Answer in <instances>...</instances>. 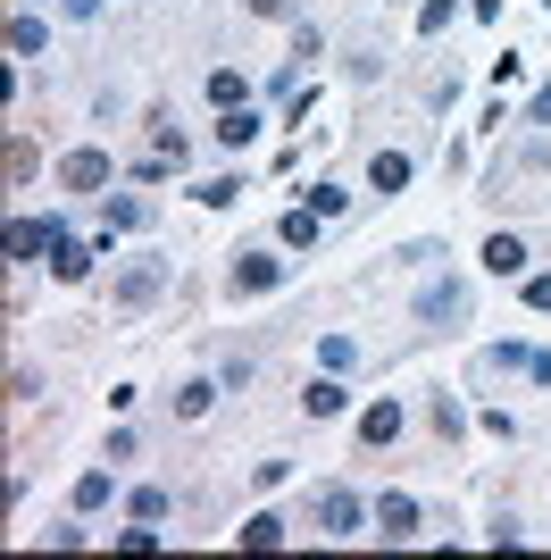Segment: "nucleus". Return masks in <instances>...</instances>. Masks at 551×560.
<instances>
[{"label":"nucleus","instance_id":"1","mask_svg":"<svg viewBox=\"0 0 551 560\" xmlns=\"http://www.w3.org/2000/svg\"><path fill=\"white\" fill-rule=\"evenodd\" d=\"M360 527H367V502H360V493H343V486H335V493H326V502H318V536L351 544V536H360Z\"/></svg>","mask_w":551,"mask_h":560},{"label":"nucleus","instance_id":"2","mask_svg":"<svg viewBox=\"0 0 551 560\" xmlns=\"http://www.w3.org/2000/svg\"><path fill=\"white\" fill-rule=\"evenodd\" d=\"M59 234H68V218H17V226H9V259H34V252H50Z\"/></svg>","mask_w":551,"mask_h":560},{"label":"nucleus","instance_id":"3","mask_svg":"<svg viewBox=\"0 0 551 560\" xmlns=\"http://www.w3.org/2000/svg\"><path fill=\"white\" fill-rule=\"evenodd\" d=\"M59 185L68 192H101L109 185V151H68V160H59Z\"/></svg>","mask_w":551,"mask_h":560},{"label":"nucleus","instance_id":"4","mask_svg":"<svg viewBox=\"0 0 551 560\" xmlns=\"http://www.w3.org/2000/svg\"><path fill=\"white\" fill-rule=\"evenodd\" d=\"M160 284H167V259H142V268H126V277H117V302L142 310V302H160Z\"/></svg>","mask_w":551,"mask_h":560},{"label":"nucleus","instance_id":"5","mask_svg":"<svg viewBox=\"0 0 551 560\" xmlns=\"http://www.w3.org/2000/svg\"><path fill=\"white\" fill-rule=\"evenodd\" d=\"M418 318H426V327H443V318H468V284H426V293H418Z\"/></svg>","mask_w":551,"mask_h":560},{"label":"nucleus","instance_id":"6","mask_svg":"<svg viewBox=\"0 0 551 560\" xmlns=\"http://www.w3.org/2000/svg\"><path fill=\"white\" fill-rule=\"evenodd\" d=\"M376 536H385V544L418 536V502H410V493H376Z\"/></svg>","mask_w":551,"mask_h":560},{"label":"nucleus","instance_id":"7","mask_svg":"<svg viewBox=\"0 0 551 560\" xmlns=\"http://www.w3.org/2000/svg\"><path fill=\"white\" fill-rule=\"evenodd\" d=\"M276 284H284V259H268V252L234 259V293H276Z\"/></svg>","mask_w":551,"mask_h":560},{"label":"nucleus","instance_id":"8","mask_svg":"<svg viewBox=\"0 0 551 560\" xmlns=\"http://www.w3.org/2000/svg\"><path fill=\"white\" fill-rule=\"evenodd\" d=\"M392 435H401V401H367L360 410V444L376 452V444H392Z\"/></svg>","mask_w":551,"mask_h":560},{"label":"nucleus","instance_id":"9","mask_svg":"<svg viewBox=\"0 0 551 560\" xmlns=\"http://www.w3.org/2000/svg\"><path fill=\"white\" fill-rule=\"evenodd\" d=\"M343 401H351V394H343V369H326L318 385H309V394H301V410H309V419H335V410H343Z\"/></svg>","mask_w":551,"mask_h":560},{"label":"nucleus","instance_id":"10","mask_svg":"<svg viewBox=\"0 0 551 560\" xmlns=\"http://www.w3.org/2000/svg\"><path fill=\"white\" fill-rule=\"evenodd\" d=\"M92 259H101V252H84L75 234H59V243H50V277H59V284H75V277L92 268Z\"/></svg>","mask_w":551,"mask_h":560},{"label":"nucleus","instance_id":"11","mask_svg":"<svg viewBox=\"0 0 551 560\" xmlns=\"http://www.w3.org/2000/svg\"><path fill=\"white\" fill-rule=\"evenodd\" d=\"M251 135H259V109H251V101H243V109H218V142H226V151H243Z\"/></svg>","mask_w":551,"mask_h":560},{"label":"nucleus","instance_id":"12","mask_svg":"<svg viewBox=\"0 0 551 560\" xmlns=\"http://www.w3.org/2000/svg\"><path fill=\"white\" fill-rule=\"evenodd\" d=\"M484 268H493V277H518V268H527V243H518V234H493V243H484Z\"/></svg>","mask_w":551,"mask_h":560},{"label":"nucleus","instance_id":"13","mask_svg":"<svg viewBox=\"0 0 551 560\" xmlns=\"http://www.w3.org/2000/svg\"><path fill=\"white\" fill-rule=\"evenodd\" d=\"M367 185H376V192H401V185H410V160H401V151H376Z\"/></svg>","mask_w":551,"mask_h":560},{"label":"nucleus","instance_id":"14","mask_svg":"<svg viewBox=\"0 0 551 560\" xmlns=\"http://www.w3.org/2000/svg\"><path fill=\"white\" fill-rule=\"evenodd\" d=\"M318 226H326L318 210H293L284 218V243H293V252H318Z\"/></svg>","mask_w":551,"mask_h":560},{"label":"nucleus","instance_id":"15","mask_svg":"<svg viewBox=\"0 0 551 560\" xmlns=\"http://www.w3.org/2000/svg\"><path fill=\"white\" fill-rule=\"evenodd\" d=\"M209 401H218V385H209V376H192V385H176V419H201Z\"/></svg>","mask_w":551,"mask_h":560},{"label":"nucleus","instance_id":"16","mask_svg":"<svg viewBox=\"0 0 551 560\" xmlns=\"http://www.w3.org/2000/svg\"><path fill=\"white\" fill-rule=\"evenodd\" d=\"M243 544H251V552H268V544H284V518H276V511L243 518Z\"/></svg>","mask_w":551,"mask_h":560},{"label":"nucleus","instance_id":"17","mask_svg":"<svg viewBox=\"0 0 551 560\" xmlns=\"http://www.w3.org/2000/svg\"><path fill=\"white\" fill-rule=\"evenodd\" d=\"M101 502H109V468H84L75 477V511H101Z\"/></svg>","mask_w":551,"mask_h":560},{"label":"nucleus","instance_id":"18","mask_svg":"<svg viewBox=\"0 0 551 560\" xmlns=\"http://www.w3.org/2000/svg\"><path fill=\"white\" fill-rule=\"evenodd\" d=\"M209 101H218V109H243V75L218 68V75H209Z\"/></svg>","mask_w":551,"mask_h":560},{"label":"nucleus","instance_id":"19","mask_svg":"<svg viewBox=\"0 0 551 560\" xmlns=\"http://www.w3.org/2000/svg\"><path fill=\"white\" fill-rule=\"evenodd\" d=\"M9 50H17V59H34V50H43V18H17V25H9Z\"/></svg>","mask_w":551,"mask_h":560},{"label":"nucleus","instance_id":"20","mask_svg":"<svg viewBox=\"0 0 551 560\" xmlns=\"http://www.w3.org/2000/svg\"><path fill=\"white\" fill-rule=\"evenodd\" d=\"M109 226H151V201H134V192H126V201H109Z\"/></svg>","mask_w":551,"mask_h":560},{"label":"nucleus","instance_id":"21","mask_svg":"<svg viewBox=\"0 0 551 560\" xmlns=\"http://www.w3.org/2000/svg\"><path fill=\"white\" fill-rule=\"evenodd\" d=\"M318 360H326V369H351V360H360V343H351V335H326Z\"/></svg>","mask_w":551,"mask_h":560},{"label":"nucleus","instance_id":"22","mask_svg":"<svg viewBox=\"0 0 551 560\" xmlns=\"http://www.w3.org/2000/svg\"><path fill=\"white\" fill-rule=\"evenodd\" d=\"M343 201H351L343 185H318V192H309V210H318V218H343Z\"/></svg>","mask_w":551,"mask_h":560},{"label":"nucleus","instance_id":"23","mask_svg":"<svg viewBox=\"0 0 551 560\" xmlns=\"http://www.w3.org/2000/svg\"><path fill=\"white\" fill-rule=\"evenodd\" d=\"M134 518H151V527H160V518H167V493H160V486H142V493H134Z\"/></svg>","mask_w":551,"mask_h":560},{"label":"nucleus","instance_id":"24","mask_svg":"<svg viewBox=\"0 0 551 560\" xmlns=\"http://www.w3.org/2000/svg\"><path fill=\"white\" fill-rule=\"evenodd\" d=\"M527 310H551V277H527Z\"/></svg>","mask_w":551,"mask_h":560},{"label":"nucleus","instance_id":"25","mask_svg":"<svg viewBox=\"0 0 551 560\" xmlns=\"http://www.w3.org/2000/svg\"><path fill=\"white\" fill-rule=\"evenodd\" d=\"M527 117H535V126H551V93H535V109H527Z\"/></svg>","mask_w":551,"mask_h":560},{"label":"nucleus","instance_id":"26","mask_svg":"<svg viewBox=\"0 0 551 560\" xmlns=\"http://www.w3.org/2000/svg\"><path fill=\"white\" fill-rule=\"evenodd\" d=\"M251 9H259V18H284V9H293V0H251Z\"/></svg>","mask_w":551,"mask_h":560},{"label":"nucleus","instance_id":"27","mask_svg":"<svg viewBox=\"0 0 551 560\" xmlns=\"http://www.w3.org/2000/svg\"><path fill=\"white\" fill-rule=\"evenodd\" d=\"M68 18H101V0H68Z\"/></svg>","mask_w":551,"mask_h":560}]
</instances>
